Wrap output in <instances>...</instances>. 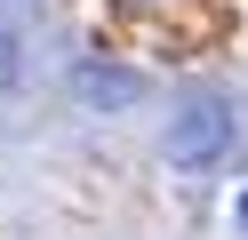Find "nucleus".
Masks as SVG:
<instances>
[{
  "instance_id": "nucleus-1",
  "label": "nucleus",
  "mask_w": 248,
  "mask_h": 240,
  "mask_svg": "<svg viewBox=\"0 0 248 240\" xmlns=\"http://www.w3.org/2000/svg\"><path fill=\"white\" fill-rule=\"evenodd\" d=\"M88 16L128 40H152L160 56H200L208 40H224L240 0H88Z\"/></svg>"
},
{
  "instance_id": "nucleus-2",
  "label": "nucleus",
  "mask_w": 248,
  "mask_h": 240,
  "mask_svg": "<svg viewBox=\"0 0 248 240\" xmlns=\"http://www.w3.org/2000/svg\"><path fill=\"white\" fill-rule=\"evenodd\" d=\"M232 152V112L224 104H184L168 120V168H216Z\"/></svg>"
},
{
  "instance_id": "nucleus-3",
  "label": "nucleus",
  "mask_w": 248,
  "mask_h": 240,
  "mask_svg": "<svg viewBox=\"0 0 248 240\" xmlns=\"http://www.w3.org/2000/svg\"><path fill=\"white\" fill-rule=\"evenodd\" d=\"M136 88H144V80L112 72V64H80V72H72V96H80V104H136Z\"/></svg>"
},
{
  "instance_id": "nucleus-4",
  "label": "nucleus",
  "mask_w": 248,
  "mask_h": 240,
  "mask_svg": "<svg viewBox=\"0 0 248 240\" xmlns=\"http://www.w3.org/2000/svg\"><path fill=\"white\" fill-rule=\"evenodd\" d=\"M0 80H16V40H0Z\"/></svg>"
},
{
  "instance_id": "nucleus-5",
  "label": "nucleus",
  "mask_w": 248,
  "mask_h": 240,
  "mask_svg": "<svg viewBox=\"0 0 248 240\" xmlns=\"http://www.w3.org/2000/svg\"><path fill=\"white\" fill-rule=\"evenodd\" d=\"M240 232H248V192H240Z\"/></svg>"
}]
</instances>
